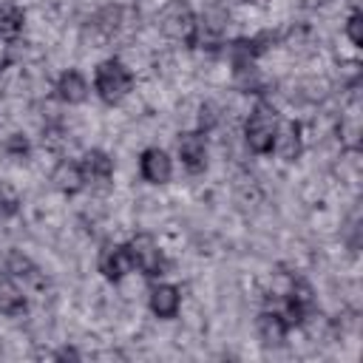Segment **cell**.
I'll return each mask as SVG.
<instances>
[{
	"label": "cell",
	"mask_w": 363,
	"mask_h": 363,
	"mask_svg": "<svg viewBox=\"0 0 363 363\" xmlns=\"http://www.w3.org/2000/svg\"><path fill=\"white\" fill-rule=\"evenodd\" d=\"M156 26L173 43H182V45L199 43V20L187 0H167L156 14Z\"/></svg>",
	"instance_id": "6da1fadb"
},
{
	"label": "cell",
	"mask_w": 363,
	"mask_h": 363,
	"mask_svg": "<svg viewBox=\"0 0 363 363\" xmlns=\"http://www.w3.org/2000/svg\"><path fill=\"white\" fill-rule=\"evenodd\" d=\"M301 3H303V6H318L320 0H301Z\"/></svg>",
	"instance_id": "603a6c76"
},
{
	"label": "cell",
	"mask_w": 363,
	"mask_h": 363,
	"mask_svg": "<svg viewBox=\"0 0 363 363\" xmlns=\"http://www.w3.org/2000/svg\"><path fill=\"white\" fill-rule=\"evenodd\" d=\"M147 306H150V312H153L156 318H162V320L176 318V315H179V306H182V292H179V286H173V284H156V286H150Z\"/></svg>",
	"instance_id": "8fae6325"
},
{
	"label": "cell",
	"mask_w": 363,
	"mask_h": 363,
	"mask_svg": "<svg viewBox=\"0 0 363 363\" xmlns=\"http://www.w3.org/2000/svg\"><path fill=\"white\" fill-rule=\"evenodd\" d=\"M139 173L150 184H167L173 176V162L162 147H145L139 156Z\"/></svg>",
	"instance_id": "ba28073f"
},
{
	"label": "cell",
	"mask_w": 363,
	"mask_h": 363,
	"mask_svg": "<svg viewBox=\"0 0 363 363\" xmlns=\"http://www.w3.org/2000/svg\"><path fill=\"white\" fill-rule=\"evenodd\" d=\"M176 153H179L182 164L190 173L204 170V164H207V139H204V133L201 130H184V133H179Z\"/></svg>",
	"instance_id": "52a82bcc"
},
{
	"label": "cell",
	"mask_w": 363,
	"mask_h": 363,
	"mask_svg": "<svg viewBox=\"0 0 363 363\" xmlns=\"http://www.w3.org/2000/svg\"><path fill=\"white\" fill-rule=\"evenodd\" d=\"M6 272L11 275V278H28L31 272H34V264L23 255V252H9V258H6Z\"/></svg>",
	"instance_id": "ac0fdd59"
},
{
	"label": "cell",
	"mask_w": 363,
	"mask_h": 363,
	"mask_svg": "<svg viewBox=\"0 0 363 363\" xmlns=\"http://www.w3.org/2000/svg\"><path fill=\"white\" fill-rule=\"evenodd\" d=\"M94 91L105 105H119L133 91V74L116 57L102 60L94 71Z\"/></svg>",
	"instance_id": "7a4b0ae2"
},
{
	"label": "cell",
	"mask_w": 363,
	"mask_h": 363,
	"mask_svg": "<svg viewBox=\"0 0 363 363\" xmlns=\"http://www.w3.org/2000/svg\"><path fill=\"white\" fill-rule=\"evenodd\" d=\"M51 184L54 190H60L62 196H77L82 187H85V176H82V167L79 162H71V159H60L51 170Z\"/></svg>",
	"instance_id": "7c38bea8"
},
{
	"label": "cell",
	"mask_w": 363,
	"mask_h": 363,
	"mask_svg": "<svg viewBox=\"0 0 363 363\" xmlns=\"http://www.w3.org/2000/svg\"><path fill=\"white\" fill-rule=\"evenodd\" d=\"M9 62V43L6 40H0V68Z\"/></svg>",
	"instance_id": "7402d4cb"
},
{
	"label": "cell",
	"mask_w": 363,
	"mask_h": 363,
	"mask_svg": "<svg viewBox=\"0 0 363 363\" xmlns=\"http://www.w3.org/2000/svg\"><path fill=\"white\" fill-rule=\"evenodd\" d=\"M6 150H9L11 156H26V153H28V142H26L20 133H11V136L6 139Z\"/></svg>",
	"instance_id": "ffe728a7"
},
{
	"label": "cell",
	"mask_w": 363,
	"mask_h": 363,
	"mask_svg": "<svg viewBox=\"0 0 363 363\" xmlns=\"http://www.w3.org/2000/svg\"><path fill=\"white\" fill-rule=\"evenodd\" d=\"M128 252H130L133 269H139L142 275H147V278H162V275L167 272L164 252H162L159 241H156L150 233H136V235L128 241Z\"/></svg>",
	"instance_id": "277c9868"
},
{
	"label": "cell",
	"mask_w": 363,
	"mask_h": 363,
	"mask_svg": "<svg viewBox=\"0 0 363 363\" xmlns=\"http://www.w3.org/2000/svg\"><path fill=\"white\" fill-rule=\"evenodd\" d=\"M119 23H122V9H119V6H105V9H99V11L94 14L91 28L99 34V40H111V37L116 34Z\"/></svg>",
	"instance_id": "e0dca14e"
},
{
	"label": "cell",
	"mask_w": 363,
	"mask_h": 363,
	"mask_svg": "<svg viewBox=\"0 0 363 363\" xmlns=\"http://www.w3.org/2000/svg\"><path fill=\"white\" fill-rule=\"evenodd\" d=\"M196 20H199V37L221 40L227 26H230V9L224 0H204Z\"/></svg>",
	"instance_id": "8992f818"
},
{
	"label": "cell",
	"mask_w": 363,
	"mask_h": 363,
	"mask_svg": "<svg viewBox=\"0 0 363 363\" xmlns=\"http://www.w3.org/2000/svg\"><path fill=\"white\" fill-rule=\"evenodd\" d=\"M278 113L272 105L267 102H255V108L250 111L247 122H244V142L252 153L258 156H267L272 153V145H275V136H278Z\"/></svg>",
	"instance_id": "3957f363"
},
{
	"label": "cell",
	"mask_w": 363,
	"mask_h": 363,
	"mask_svg": "<svg viewBox=\"0 0 363 363\" xmlns=\"http://www.w3.org/2000/svg\"><path fill=\"white\" fill-rule=\"evenodd\" d=\"M346 37L352 45H363V11L360 9H354L346 17Z\"/></svg>",
	"instance_id": "d6986e66"
},
{
	"label": "cell",
	"mask_w": 363,
	"mask_h": 363,
	"mask_svg": "<svg viewBox=\"0 0 363 363\" xmlns=\"http://www.w3.org/2000/svg\"><path fill=\"white\" fill-rule=\"evenodd\" d=\"M272 150L284 159V162H295L303 150V142H301V125L298 122H281L278 125V136H275V145Z\"/></svg>",
	"instance_id": "4fadbf2b"
},
{
	"label": "cell",
	"mask_w": 363,
	"mask_h": 363,
	"mask_svg": "<svg viewBox=\"0 0 363 363\" xmlns=\"http://www.w3.org/2000/svg\"><path fill=\"white\" fill-rule=\"evenodd\" d=\"M79 167H82L85 184H91V187H108L113 179V159L105 150H88L82 156Z\"/></svg>",
	"instance_id": "30bf717a"
},
{
	"label": "cell",
	"mask_w": 363,
	"mask_h": 363,
	"mask_svg": "<svg viewBox=\"0 0 363 363\" xmlns=\"http://www.w3.org/2000/svg\"><path fill=\"white\" fill-rule=\"evenodd\" d=\"M28 309L23 289L14 284V278H0V315L6 318H17Z\"/></svg>",
	"instance_id": "9a60e30c"
},
{
	"label": "cell",
	"mask_w": 363,
	"mask_h": 363,
	"mask_svg": "<svg viewBox=\"0 0 363 363\" xmlns=\"http://www.w3.org/2000/svg\"><path fill=\"white\" fill-rule=\"evenodd\" d=\"M88 79L79 74V71H74V68H68V71H62L60 74V79H57V96L62 99V102H68V105H79V102H85L88 99Z\"/></svg>",
	"instance_id": "5bb4252c"
},
{
	"label": "cell",
	"mask_w": 363,
	"mask_h": 363,
	"mask_svg": "<svg viewBox=\"0 0 363 363\" xmlns=\"http://www.w3.org/2000/svg\"><path fill=\"white\" fill-rule=\"evenodd\" d=\"M96 267L99 272L108 278V281H122L128 272H133V261H130V252H128V244H113V241H105L102 250H99V258H96Z\"/></svg>",
	"instance_id": "5b68a950"
},
{
	"label": "cell",
	"mask_w": 363,
	"mask_h": 363,
	"mask_svg": "<svg viewBox=\"0 0 363 363\" xmlns=\"http://www.w3.org/2000/svg\"><path fill=\"white\" fill-rule=\"evenodd\" d=\"M23 26H26V11L20 6H14V3L0 6V40L14 43L23 34Z\"/></svg>",
	"instance_id": "2e32d148"
},
{
	"label": "cell",
	"mask_w": 363,
	"mask_h": 363,
	"mask_svg": "<svg viewBox=\"0 0 363 363\" xmlns=\"http://www.w3.org/2000/svg\"><path fill=\"white\" fill-rule=\"evenodd\" d=\"M54 357H57V360H79V354H77L74 349H68V346H65V349H60Z\"/></svg>",
	"instance_id": "44dd1931"
},
{
	"label": "cell",
	"mask_w": 363,
	"mask_h": 363,
	"mask_svg": "<svg viewBox=\"0 0 363 363\" xmlns=\"http://www.w3.org/2000/svg\"><path fill=\"white\" fill-rule=\"evenodd\" d=\"M255 332L267 349H278V346H284V340L289 335V323L284 320V315L278 309H264L255 320Z\"/></svg>",
	"instance_id": "9c48e42d"
}]
</instances>
